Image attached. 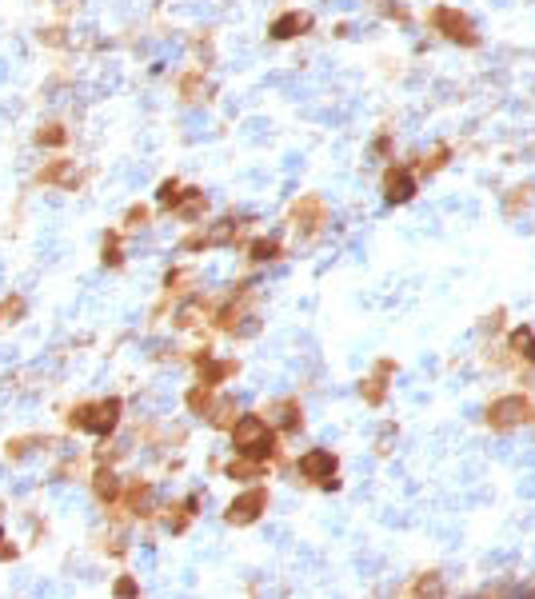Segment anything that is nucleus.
<instances>
[{"label": "nucleus", "mask_w": 535, "mask_h": 599, "mask_svg": "<svg viewBox=\"0 0 535 599\" xmlns=\"http://www.w3.org/2000/svg\"><path fill=\"white\" fill-rule=\"evenodd\" d=\"M276 428L268 423V416H260V412H248V416H240L232 423V444H236V455H248V460L256 464H268L276 460Z\"/></svg>", "instance_id": "nucleus-1"}, {"label": "nucleus", "mask_w": 535, "mask_h": 599, "mask_svg": "<svg viewBox=\"0 0 535 599\" xmlns=\"http://www.w3.org/2000/svg\"><path fill=\"white\" fill-rule=\"evenodd\" d=\"M120 412H124V400L108 396V400H89V404H76L69 412V423L76 432H89L96 440H108L120 423Z\"/></svg>", "instance_id": "nucleus-2"}, {"label": "nucleus", "mask_w": 535, "mask_h": 599, "mask_svg": "<svg viewBox=\"0 0 535 599\" xmlns=\"http://www.w3.org/2000/svg\"><path fill=\"white\" fill-rule=\"evenodd\" d=\"M252 288H256V284H248V280L232 288V296H228L220 308L212 312L216 328H220V332H232V336H252V332H256V316H252V308H248V304H252Z\"/></svg>", "instance_id": "nucleus-3"}, {"label": "nucleus", "mask_w": 535, "mask_h": 599, "mask_svg": "<svg viewBox=\"0 0 535 599\" xmlns=\"http://www.w3.org/2000/svg\"><path fill=\"white\" fill-rule=\"evenodd\" d=\"M484 420H487L491 432H511V428H519V423H531L535 420V404H531V396H519V391H511V396L491 400L487 412H484Z\"/></svg>", "instance_id": "nucleus-4"}, {"label": "nucleus", "mask_w": 535, "mask_h": 599, "mask_svg": "<svg viewBox=\"0 0 535 599\" xmlns=\"http://www.w3.org/2000/svg\"><path fill=\"white\" fill-rule=\"evenodd\" d=\"M428 20H432V28L440 32L444 40H452V45H464V48H476V45H479V32H476V25H472V16L460 13V8L435 5L432 13H428Z\"/></svg>", "instance_id": "nucleus-5"}, {"label": "nucleus", "mask_w": 535, "mask_h": 599, "mask_svg": "<svg viewBox=\"0 0 535 599\" xmlns=\"http://www.w3.org/2000/svg\"><path fill=\"white\" fill-rule=\"evenodd\" d=\"M244 216H224V220H216L212 228H200V232H188L180 240L184 252H200V248H224V244H236L240 232H244Z\"/></svg>", "instance_id": "nucleus-6"}, {"label": "nucleus", "mask_w": 535, "mask_h": 599, "mask_svg": "<svg viewBox=\"0 0 535 599\" xmlns=\"http://www.w3.org/2000/svg\"><path fill=\"white\" fill-rule=\"evenodd\" d=\"M296 472L308 479V484L316 487H324V492H336L340 487V460H336L327 448H312V452H304L300 455V464H296Z\"/></svg>", "instance_id": "nucleus-7"}, {"label": "nucleus", "mask_w": 535, "mask_h": 599, "mask_svg": "<svg viewBox=\"0 0 535 599\" xmlns=\"http://www.w3.org/2000/svg\"><path fill=\"white\" fill-rule=\"evenodd\" d=\"M288 220H292V228H296V236H300V240L320 236V232H324V224H327V204H324V196H316V192L300 196V200L292 204Z\"/></svg>", "instance_id": "nucleus-8"}, {"label": "nucleus", "mask_w": 535, "mask_h": 599, "mask_svg": "<svg viewBox=\"0 0 535 599\" xmlns=\"http://www.w3.org/2000/svg\"><path fill=\"white\" fill-rule=\"evenodd\" d=\"M268 487H248V492H240L232 504H228V511H224V519L232 528H248V524H256L260 516L268 511Z\"/></svg>", "instance_id": "nucleus-9"}, {"label": "nucleus", "mask_w": 535, "mask_h": 599, "mask_svg": "<svg viewBox=\"0 0 535 599\" xmlns=\"http://www.w3.org/2000/svg\"><path fill=\"white\" fill-rule=\"evenodd\" d=\"M391 376H396V359L384 356V359H376V368L364 376V384H359V396H364V404L368 408H380L388 400V384H391Z\"/></svg>", "instance_id": "nucleus-10"}, {"label": "nucleus", "mask_w": 535, "mask_h": 599, "mask_svg": "<svg viewBox=\"0 0 535 599\" xmlns=\"http://www.w3.org/2000/svg\"><path fill=\"white\" fill-rule=\"evenodd\" d=\"M416 192H420V176L412 168L391 165L384 172V200L388 204H408V200H416Z\"/></svg>", "instance_id": "nucleus-11"}, {"label": "nucleus", "mask_w": 535, "mask_h": 599, "mask_svg": "<svg viewBox=\"0 0 535 599\" xmlns=\"http://www.w3.org/2000/svg\"><path fill=\"white\" fill-rule=\"evenodd\" d=\"M304 32H312V13H300V8H288V13H280L268 25L272 40H292V37H304Z\"/></svg>", "instance_id": "nucleus-12"}, {"label": "nucleus", "mask_w": 535, "mask_h": 599, "mask_svg": "<svg viewBox=\"0 0 535 599\" xmlns=\"http://www.w3.org/2000/svg\"><path fill=\"white\" fill-rule=\"evenodd\" d=\"M268 423H276V432L280 435H292V432H300L304 428V408H300V400H280V404H272L268 412Z\"/></svg>", "instance_id": "nucleus-13"}, {"label": "nucleus", "mask_w": 535, "mask_h": 599, "mask_svg": "<svg viewBox=\"0 0 535 599\" xmlns=\"http://www.w3.org/2000/svg\"><path fill=\"white\" fill-rule=\"evenodd\" d=\"M196 368H200V380H204V384H212V388H220L224 380H232V376L240 372L236 359H212L209 348H204V352H196Z\"/></svg>", "instance_id": "nucleus-14"}, {"label": "nucleus", "mask_w": 535, "mask_h": 599, "mask_svg": "<svg viewBox=\"0 0 535 599\" xmlns=\"http://www.w3.org/2000/svg\"><path fill=\"white\" fill-rule=\"evenodd\" d=\"M152 484L148 479H128L124 484V492H120V504L116 508H124V511H133V516H152Z\"/></svg>", "instance_id": "nucleus-15"}, {"label": "nucleus", "mask_w": 535, "mask_h": 599, "mask_svg": "<svg viewBox=\"0 0 535 599\" xmlns=\"http://www.w3.org/2000/svg\"><path fill=\"white\" fill-rule=\"evenodd\" d=\"M92 492H96V499H101L104 508H116V504H120V492H124V484L116 479L112 467H96V476H92Z\"/></svg>", "instance_id": "nucleus-16"}, {"label": "nucleus", "mask_w": 535, "mask_h": 599, "mask_svg": "<svg viewBox=\"0 0 535 599\" xmlns=\"http://www.w3.org/2000/svg\"><path fill=\"white\" fill-rule=\"evenodd\" d=\"M196 508H200V496H184L180 504H172V508H168V516H164V528H168L172 536L188 531V524L196 519Z\"/></svg>", "instance_id": "nucleus-17"}, {"label": "nucleus", "mask_w": 535, "mask_h": 599, "mask_svg": "<svg viewBox=\"0 0 535 599\" xmlns=\"http://www.w3.org/2000/svg\"><path fill=\"white\" fill-rule=\"evenodd\" d=\"M209 92H212V84H209V76H204V69H188L180 76V101L184 104L209 101Z\"/></svg>", "instance_id": "nucleus-18"}, {"label": "nucleus", "mask_w": 535, "mask_h": 599, "mask_svg": "<svg viewBox=\"0 0 535 599\" xmlns=\"http://www.w3.org/2000/svg\"><path fill=\"white\" fill-rule=\"evenodd\" d=\"M508 352L519 359V364H535V328H528V324H519V328L508 332Z\"/></svg>", "instance_id": "nucleus-19"}, {"label": "nucleus", "mask_w": 535, "mask_h": 599, "mask_svg": "<svg viewBox=\"0 0 535 599\" xmlns=\"http://www.w3.org/2000/svg\"><path fill=\"white\" fill-rule=\"evenodd\" d=\"M180 216V220H200L204 212H209V196H204L200 188H184L180 192V200H177V209H172Z\"/></svg>", "instance_id": "nucleus-20"}, {"label": "nucleus", "mask_w": 535, "mask_h": 599, "mask_svg": "<svg viewBox=\"0 0 535 599\" xmlns=\"http://www.w3.org/2000/svg\"><path fill=\"white\" fill-rule=\"evenodd\" d=\"M184 404H188V412H192V416H209V412H212V404H216V388L212 384H204V380H200V384H192L188 388V396H184Z\"/></svg>", "instance_id": "nucleus-21"}, {"label": "nucleus", "mask_w": 535, "mask_h": 599, "mask_svg": "<svg viewBox=\"0 0 535 599\" xmlns=\"http://www.w3.org/2000/svg\"><path fill=\"white\" fill-rule=\"evenodd\" d=\"M40 184H60V188H76V172H72V160H52L37 172Z\"/></svg>", "instance_id": "nucleus-22"}, {"label": "nucleus", "mask_w": 535, "mask_h": 599, "mask_svg": "<svg viewBox=\"0 0 535 599\" xmlns=\"http://www.w3.org/2000/svg\"><path fill=\"white\" fill-rule=\"evenodd\" d=\"M212 312V300H204V296H192L188 304H180V312H177V324L180 328H196L200 324V316H209Z\"/></svg>", "instance_id": "nucleus-23"}, {"label": "nucleus", "mask_w": 535, "mask_h": 599, "mask_svg": "<svg viewBox=\"0 0 535 599\" xmlns=\"http://www.w3.org/2000/svg\"><path fill=\"white\" fill-rule=\"evenodd\" d=\"M212 423V428H220V432H232V423L240 420V412H236V400H216L212 412L204 416Z\"/></svg>", "instance_id": "nucleus-24"}, {"label": "nucleus", "mask_w": 535, "mask_h": 599, "mask_svg": "<svg viewBox=\"0 0 535 599\" xmlns=\"http://www.w3.org/2000/svg\"><path fill=\"white\" fill-rule=\"evenodd\" d=\"M280 256H284V244L272 236H260L248 244V260H256V264H268V260H280Z\"/></svg>", "instance_id": "nucleus-25"}, {"label": "nucleus", "mask_w": 535, "mask_h": 599, "mask_svg": "<svg viewBox=\"0 0 535 599\" xmlns=\"http://www.w3.org/2000/svg\"><path fill=\"white\" fill-rule=\"evenodd\" d=\"M447 160H452V144H435L428 156H420V165L412 168V172H416V176H432V172H440Z\"/></svg>", "instance_id": "nucleus-26"}, {"label": "nucleus", "mask_w": 535, "mask_h": 599, "mask_svg": "<svg viewBox=\"0 0 535 599\" xmlns=\"http://www.w3.org/2000/svg\"><path fill=\"white\" fill-rule=\"evenodd\" d=\"M120 240H124V232H116V228L104 236V248H101L104 268H120V264H124V248H120Z\"/></svg>", "instance_id": "nucleus-27"}, {"label": "nucleus", "mask_w": 535, "mask_h": 599, "mask_svg": "<svg viewBox=\"0 0 535 599\" xmlns=\"http://www.w3.org/2000/svg\"><path fill=\"white\" fill-rule=\"evenodd\" d=\"M45 440H52V435H16V440L5 444V455H8V460H25V455L37 448V444H45Z\"/></svg>", "instance_id": "nucleus-28"}, {"label": "nucleus", "mask_w": 535, "mask_h": 599, "mask_svg": "<svg viewBox=\"0 0 535 599\" xmlns=\"http://www.w3.org/2000/svg\"><path fill=\"white\" fill-rule=\"evenodd\" d=\"M64 140H69V128H64L60 120H48V124L37 128V144H45V148H60Z\"/></svg>", "instance_id": "nucleus-29"}, {"label": "nucleus", "mask_w": 535, "mask_h": 599, "mask_svg": "<svg viewBox=\"0 0 535 599\" xmlns=\"http://www.w3.org/2000/svg\"><path fill=\"white\" fill-rule=\"evenodd\" d=\"M264 467L268 464H256V460H248V455H240V460L228 464V476L232 479H264Z\"/></svg>", "instance_id": "nucleus-30"}, {"label": "nucleus", "mask_w": 535, "mask_h": 599, "mask_svg": "<svg viewBox=\"0 0 535 599\" xmlns=\"http://www.w3.org/2000/svg\"><path fill=\"white\" fill-rule=\"evenodd\" d=\"M531 196H535V188L531 184H519V188H511V196H508V204H504V212L508 216H519L523 209L531 204Z\"/></svg>", "instance_id": "nucleus-31"}, {"label": "nucleus", "mask_w": 535, "mask_h": 599, "mask_svg": "<svg viewBox=\"0 0 535 599\" xmlns=\"http://www.w3.org/2000/svg\"><path fill=\"white\" fill-rule=\"evenodd\" d=\"M180 192H184V184H180L177 176H172V180H164V184H160V192H156V200H160V209H164V212H172V209H177V200H180Z\"/></svg>", "instance_id": "nucleus-32"}, {"label": "nucleus", "mask_w": 535, "mask_h": 599, "mask_svg": "<svg viewBox=\"0 0 535 599\" xmlns=\"http://www.w3.org/2000/svg\"><path fill=\"white\" fill-rule=\"evenodd\" d=\"M440 595L444 592V583H440V575H435V572H428V575H423V580H416V583H412L408 587V595Z\"/></svg>", "instance_id": "nucleus-33"}, {"label": "nucleus", "mask_w": 535, "mask_h": 599, "mask_svg": "<svg viewBox=\"0 0 535 599\" xmlns=\"http://www.w3.org/2000/svg\"><path fill=\"white\" fill-rule=\"evenodd\" d=\"M376 8H380V13H384L388 20H412L408 5H396V0H376Z\"/></svg>", "instance_id": "nucleus-34"}, {"label": "nucleus", "mask_w": 535, "mask_h": 599, "mask_svg": "<svg viewBox=\"0 0 535 599\" xmlns=\"http://www.w3.org/2000/svg\"><path fill=\"white\" fill-rule=\"evenodd\" d=\"M148 209L144 204H133V209H128V216H124V232H133V228H144L148 224Z\"/></svg>", "instance_id": "nucleus-35"}, {"label": "nucleus", "mask_w": 535, "mask_h": 599, "mask_svg": "<svg viewBox=\"0 0 535 599\" xmlns=\"http://www.w3.org/2000/svg\"><path fill=\"white\" fill-rule=\"evenodd\" d=\"M20 316H25V296H8V300H5V320L16 324Z\"/></svg>", "instance_id": "nucleus-36"}, {"label": "nucleus", "mask_w": 535, "mask_h": 599, "mask_svg": "<svg viewBox=\"0 0 535 599\" xmlns=\"http://www.w3.org/2000/svg\"><path fill=\"white\" fill-rule=\"evenodd\" d=\"M136 592H140L136 580H128V575H124V580H116V595H136Z\"/></svg>", "instance_id": "nucleus-37"}, {"label": "nucleus", "mask_w": 535, "mask_h": 599, "mask_svg": "<svg viewBox=\"0 0 535 599\" xmlns=\"http://www.w3.org/2000/svg\"><path fill=\"white\" fill-rule=\"evenodd\" d=\"M13 555H16L13 543H8V540H0V560H13Z\"/></svg>", "instance_id": "nucleus-38"}, {"label": "nucleus", "mask_w": 535, "mask_h": 599, "mask_svg": "<svg viewBox=\"0 0 535 599\" xmlns=\"http://www.w3.org/2000/svg\"><path fill=\"white\" fill-rule=\"evenodd\" d=\"M376 152H380V156H388V148H391V140L388 136H376V144H372Z\"/></svg>", "instance_id": "nucleus-39"}, {"label": "nucleus", "mask_w": 535, "mask_h": 599, "mask_svg": "<svg viewBox=\"0 0 535 599\" xmlns=\"http://www.w3.org/2000/svg\"><path fill=\"white\" fill-rule=\"evenodd\" d=\"M0 324H8V320H5V304H0Z\"/></svg>", "instance_id": "nucleus-40"}, {"label": "nucleus", "mask_w": 535, "mask_h": 599, "mask_svg": "<svg viewBox=\"0 0 535 599\" xmlns=\"http://www.w3.org/2000/svg\"><path fill=\"white\" fill-rule=\"evenodd\" d=\"M0 540H5V531H0Z\"/></svg>", "instance_id": "nucleus-41"}, {"label": "nucleus", "mask_w": 535, "mask_h": 599, "mask_svg": "<svg viewBox=\"0 0 535 599\" xmlns=\"http://www.w3.org/2000/svg\"><path fill=\"white\" fill-rule=\"evenodd\" d=\"M531 423H535V420H531Z\"/></svg>", "instance_id": "nucleus-42"}]
</instances>
